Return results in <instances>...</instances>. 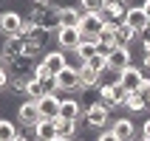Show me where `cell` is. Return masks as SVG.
Instances as JSON below:
<instances>
[{
	"label": "cell",
	"mask_w": 150,
	"mask_h": 141,
	"mask_svg": "<svg viewBox=\"0 0 150 141\" xmlns=\"http://www.w3.org/2000/svg\"><path fill=\"white\" fill-rule=\"evenodd\" d=\"M82 121L88 127H93V130H105V127L110 124V107L105 105V102H93V105L85 107Z\"/></svg>",
	"instance_id": "6da1fadb"
},
{
	"label": "cell",
	"mask_w": 150,
	"mask_h": 141,
	"mask_svg": "<svg viewBox=\"0 0 150 141\" xmlns=\"http://www.w3.org/2000/svg\"><path fill=\"white\" fill-rule=\"evenodd\" d=\"M99 96H102V102L108 107H119V105H127V96L130 93L119 82H105V85H99Z\"/></svg>",
	"instance_id": "7a4b0ae2"
},
{
	"label": "cell",
	"mask_w": 150,
	"mask_h": 141,
	"mask_svg": "<svg viewBox=\"0 0 150 141\" xmlns=\"http://www.w3.org/2000/svg\"><path fill=\"white\" fill-rule=\"evenodd\" d=\"M144 79H147V76H144V68H133V65H127L125 71L119 74V85H122L127 93H139Z\"/></svg>",
	"instance_id": "3957f363"
},
{
	"label": "cell",
	"mask_w": 150,
	"mask_h": 141,
	"mask_svg": "<svg viewBox=\"0 0 150 141\" xmlns=\"http://www.w3.org/2000/svg\"><path fill=\"white\" fill-rule=\"evenodd\" d=\"M57 85L62 93H76L79 88H82V76H79V68L68 65L65 71H59L57 74Z\"/></svg>",
	"instance_id": "277c9868"
},
{
	"label": "cell",
	"mask_w": 150,
	"mask_h": 141,
	"mask_svg": "<svg viewBox=\"0 0 150 141\" xmlns=\"http://www.w3.org/2000/svg\"><path fill=\"white\" fill-rule=\"evenodd\" d=\"M57 45L59 51H76L82 45V31L79 28H57Z\"/></svg>",
	"instance_id": "5b68a950"
},
{
	"label": "cell",
	"mask_w": 150,
	"mask_h": 141,
	"mask_svg": "<svg viewBox=\"0 0 150 141\" xmlns=\"http://www.w3.org/2000/svg\"><path fill=\"white\" fill-rule=\"evenodd\" d=\"M40 62H42V68H45L48 74H54V76H57L59 71H65V68H68V57H65V51H45Z\"/></svg>",
	"instance_id": "8992f818"
},
{
	"label": "cell",
	"mask_w": 150,
	"mask_h": 141,
	"mask_svg": "<svg viewBox=\"0 0 150 141\" xmlns=\"http://www.w3.org/2000/svg\"><path fill=\"white\" fill-rule=\"evenodd\" d=\"M20 31H23V17L17 14V11H3L0 14V34L20 37Z\"/></svg>",
	"instance_id": "52a82bcc"
},
{
	"label": "cell",
	"mask_w": 150,
	"mask_h": 141,
	"mask_svg": "<svg viewBox=\"0 0 150 141\" xmlns=\"http://www.w3.org/2000/svg\"><path fill=\"white\" fill-rule=\"evenodd\" d=\"M59 102H62V96H57V93H45L42 99H37L40 116L42 119H59Z\"/></svg>",
	"instance_id": "ba28073f"
},
{
	"label": "cell",
	"mask_w": 150,
	"mask_h": 141,
	"mask_svg": "<svg viewBox=\"0 0 150 141\" xmlns=\"http://www.w3.org/2000/svg\"><path fill=\"white\" fill-rule=\"evenodd\" d=\"M122 23H125V25H130V28L139 34L144 25H150V20H147V14H144V8H142V6H127L125 20H122Z\"/></svg>",
	"instance_id": "9c48e42d"
},
{
	"label": "cell",
	"mask_w": 150,
	"mask_h": 141,
	"mask_svg": "<svg viewBox=\"0 0 150 141\" xmlns=\"http://www.w3.org/2000/svg\"><path fill=\"white\" fill-rule=\"evenodd\" d=\"M17 119H20V124H23V127H34V124L42 119L37 102H23V105L17 107Z\"/></svg>",
	"instance_id": "30bf717a"
},
{
	"label": "cell",
	"mask_w": 150,
	"mask_h": 141,
	"mask_svg": "<svg viewBox=\"0 0 150 141\" xmlns=\"http://www.w3.org/2000/svg\"><path fill=\"white\" fill-rule=\"evenodd\" d=\"M31 130L37 141H51V138H57V119H40Z\"/></svg>",
	"instance_id": "8fae6325"
},
{
	"label": "cell",
	"mask_w": 150,
	"mask_h": 141,
	"mask_svg": "<svg viewBox=\"0 0 150 141\" xmlns=\"http://www.w3.org/2000/svg\"><path fill=\"white\" fill-rule=\"evenodd\" d=\"M127 65H130V48L116 45V48L108 54V68H110V71H125Z\"/></svg>",
	"instance_id": "7c38bea8"
},
{
	"label": "cell",
	"mask_w": 150,
	"mask_h": 141,
	"mask_svg": "<svg viewBox=\"0 0 150 141\" xmlns=\"http://www.w3.org/2000/svg\"><path fill=\"white\" fill-rule=\"evenodd\" d=\"M79 20H82V8L76 6L59 8V28H79Z\"/></svg>",
	"instance_id": "4fadbf2b"
},
{
	"label": "cell",
	"mask_w": 150,
	"mask_h": 141,
	"mask_svg": "<svg viewBox=\"0 0 150 141\" xmlns=\"http://www.w3.org/2000/svg\"><path fill=\"white\" fill-rule=\"evenodd\" d=\"M0 54H3V62H14V59H20V57H23V40H20V37H6Z\"/></svg>",
	"instance_id": "5bb4252c"
},
{
	"label": "cell",
	"mask_w": 150,
	"mask_h": 141,
	"mask_svg": "<svg viewBox=\"0 0 150 141\" xmlns=\"http://www.w3.org/2000/svg\"><path fill=\"white\" fill-rule=\"evenodd\" d=\"M110 133L116 135L119 141H133L136 135V127L130 119H113V124H110Z\"/></svg>",
	"instance_id": "9a60e30c"
},
{
	"label": "cell",
	"mask_w": 150,
	"mask_h": 141,
	"mask_svg": "<svg viewBox=\"0 0 150 141\" xmlns=\"http://www.w3.org/2000/svg\"><path fill=\"white\" fill-rule=\"evenodd\" d=\"M82 113L85 110L79 107L76 99H65V96H62V102H59V119H74V121H79Z\"/></svg>",
	"instance_id": "2e32d148"
},
{
	"label": "cell",
	"mask_w": 150,
	"mask_h": 141,
	"mask_svg": "<svg viewBox=\"0 0 150 141\" xmlns=\"http://www.w3.org/2000/svg\"><path fill=\"white\" fill-rule=\"evenodd\" d=\"M125 11H127V6H122V3H116V0H105L102 17H105L108 23H122V20H125Z\"/></svg>",
	"instance_id": "e0dca14e"
},
{
	"label": "cell",
	"mask_w": 150,
	"mask_h": 141,
	"mask_svg": "<svg viewBox=\"0 0 150 141\" xmlns=\"http://www.w3.org/2000/svg\"><path fill=\"white\" fill-rule=\"evenodd\" d=\"M76 130H79V121H74V119H57V135L65 141H74Z\"/></svg>",
	"instance_id": "ac0fdd59"
},
{
	"label": "cell",
	"mask_w": 150,
	"mask_h": 141,
	"mask_svg": "<svg viewBox=\"0 0 150 141\" xmlns=\"http://www.w3.org/2000/svg\"><path fill=\"white\" fill-rule=\"evenodd\" d=\"M79 76H82V88H96V85H99V79H102V76L96 74L88 62H79Z\"/></svg>",
	"instance_id": "d6986e66"
},
{
	"label": "cell",
	"mask_w": 150,
	"mask_h": 141,
	"mask_svg": "<svg viewBox=\"0 0 150 141\" xmlns=\"http://www.w3.org/2000/svg\"><path fill=\"white\" fill-rule=\"evenodd\" d=\"M136 37H139V34H136L133 28H130V25H125V23H119V25H116V45L127 48V45H130V42H133Z\"/></svg>",
	"instance_id": "ffe728a7"
},
{
	"label": "cell",
	"mask_w": 150,
	"mask_h": 141,
	"mask_svg": "<svg viewBox=\"0 0 150 141\" xmlns=\"http://www.w3.org/2000/svg\"><path fill=\"white\" fill-rule=\"evenodd\" d=\"M99 54V42H88L82 40V45L76 48V57H79V62H91V57H96Z\"/></svg>",
	"instance_id": "44dd1931"
},
{
	"label": "cell",
	"mask_w": 150,
	"mask_h": 141,
	"mask_svg": "<svg viewBox=\"0 0 150 141\" xmlns=\"http://www.w3.org/2000/svg\"><path fill=\"white\" fill-rule=\"evenodd\" d=\"M23 96H28V102H37V99H42V96H45V90H42V85H40V79H37V76H31V79H28Z\"/></svg>",
	"instance_id": "7402d4cb"
},
{
	"label": "cell",
	"mask_w": 150,
	"mask_h": 141,
	"mask_svg": "<svg viewBox=\"0 0 150 141\" xmlns=\"http://www.w3.org/2000/svg\"><path fill=\"white\" fill-rule=\"evenodd\" d=\"M17 127H14V121H8V119H0V141H14L17 138Z\"/></svg>",
	"instance_id": "603a6c76"
},
{
	"label": "cell",
	"mask_w": 150,
	"mask_h": 141,
	"mask_svg": "<svg viewBox=\"0 0 150 141\" xmlns=\"http://www.w3.org/2000/svg\"><path fill=\"white\" fill-rule=\"evenodd\" d=\"M127 110H130V113H142L144 107H147V99H144L142 93H130V96H127V105H125Z\"/></svg>",
	"instance_id": "cb8c5ba5"
},
{
	"label": "cell",
	"mask_w": 150,
	"mask_h": 141,
	"mask_svg": "<svg viewBox=\"0 0 150 141\" xmlns=\"http://www.w3.org/2000/svg\"><path fill=\"white\" fill-rule=\"evenodd\" d=\"M85 14H102L105 11V0H79Z\"/></svg>",
	"instance_id": "d4e9b609"
},
{
	"label": "cell",
	"mask_w": 150,
	"mask_h": 141,
	"mask_svg": "<svg viewBox=\"0 0 150 141\" xmlns=\"http://www.w3.org/2000/svg\"><path fill=\"white\" fill-rule=\"evenodd\" d=\"M88 65H91L93 71L102 76L105 71H108V57H105V54H96V57H91V62H88Z\"/></svg>",
	"instance_id": "484cf974"
},
{
	"label": "cell",
	"mask_w": 150,
	"mask_h": 141,
	"mask_svg": "<svg viewBox=\"0 0 150 141\" xmlns=\"http://www.w3.org/2000/svg\"><path fill=\"white\" fill-rule=\"evenodd\" d=\"M136 40L142 42V48H150V25H144L142 31H139V37H136Z\"/></svg>",
	"instance_id": "4316f807"
},
{
	"label": "cell",
	"mask_w": 150,
	"mask_h": 141,
	"mask_svg": "<svg viewBox=\"0 0 150 141\" xmlns=\"http://www.w3.org/2000/svg\"><path fill=\"white\" fill-rule=\"evenodd\" d=\"M8 82H11V74H8L6 68H0V90H6Z\"/></svg>",
	"instance_id": "83f0119b"
},
{
	"label": "cell",
	"mask_w": 150,
	"mask_h": 141,
	"mask_svg": "<svg viewBox=\"0 0 150 141\" xmlns=\"http://www.w3.org/2000/svg\"><path fill=\"white\" fill-rule=\"evenodd\" d=\"M142 65H144V71L150 74V48H144V51H142Z\"/></svg>",
	"instance_id": "f1b7e54d"
},
{
	"label": "cell",
	"mask_w": 150,
	"mask_h": 141,
	"mask_svg": "<svg viewBox=\"0 0 150 141\" xmlns=\"http://www.w3.org/2000/svg\"><path fill=\"white\" fill-rule=\"evenodd\" d=\"M96 141H119V138H116L113 133H110V130H102V135H99Z\"/></svg>",
	"instance_id": "f546056e"
},
{
	"label": "cell",
	"mask_w": 150,
	"mask_h": 141,
	"mask_svg": "<svg viewBox=\"0 0 150 141\" xmlns=\"http://www.w3.org/2000/svg\"><path fill=\"white\" fill-rule=\"evenodd\" d=\"M142 138H147V141H150V119L142 124Z\"/></svg>",
	"instance_id": "4dcf8cb0"
},
{
	"label": "cell",
	"mask_w": 150,
	"mask_h": 141,
	"mask_svg": "<svg viewBox=\"0 0 150 141\" xmlns=\"http://www.w3.org/2000/svg\"><path fill=\"white\" fill-rule=\"evenodd\" d=\"M142 8H144V14H147V20H150V0H144V3H142Z\"/></svg>",
	"instance_id": "1f68e13d"
},
{
	"label": "cell",
	"mask_w": 150,
	"mask_h": 141,
	"mask_svg": "<svg viewBox=\"0 0 150 141\" xmlns=\"http://www.w3.org/2000/svg\"><path fill=\"white\" fill-rule=\"evenodd\" d=\"M14 141H34V138H28V135H17Z\"/></svg>",
	"instance_id": "d6a6232c"
},
{
	"label": "cell",
	"mask_w": 150,
	"mask_h": 141,
	"mask_svg": "<svg viewBox=\"0 0 150 141\" xmlns=\"http://www.w3.org/2000/svg\"><path fill=\"white\" fill-rule=\"evenodd\" d=\"M116 3H122V6H127V3H130V0H116Z\"/></svg>",
	"instance_id": "836d02e7"
},
{
	"label": "cell",
	"mask_w": 150,
	"mask_h": 141,
	"mask_svg": "<svg viewBox=\"0 0 150 141\" xmlns=\"http://www.w3.org/2000/svg\"><path fill=\"white\" fill-rule=\"evenodd\" d=\"M0 68H6V62H3V54H0Z\"/></svg>",
	"instance_id": "e575fe53"
},
{
	"label": "cell",
	"mask_w": 150,
	"mask_h": 141,
	"mask_svg": "<svg viewBox=\"0 0 150 141\" xmlns=\"http://www.w3.org/2000/svg\"><path fill=\"white\" fill-rule=\"evenodd\" d=\"M144 99H147V107H150V93H147V96H144Z\"/></svg>",
	"instance_id": "d590c367"
},
{
	"label": "cell",
	"mask_w": 150,
	"mask_h": 141,
	"mask_svg": "<svg viewBox=\"0 0 150 141\" xmlns=\"http://www.w3.org/2000/svg\"><path fill=\"white\" fill-rule=\"evenodd\" d=\"M51 141H65V138H59V135H57V138H51Z\"/></svg>",
	"instance_id": "8d00e7d4"
},
{
	"label": "cell",
	"mask_w": 150,
	"mask_h": 141,
	"mask_svg": "<svg viewBox=\"0 0 150 141\" xmlns=\"http://www.w3.org/2000/svg\"><path fill=\"white\" fill-rule=\"evenodd\" d=\"M76 141H85V138H76Z\"/></svg>",
	"instance_id": "74e56055"
},
{
	"label": "cell",
	"mask_w": 150,
	"mask_h": 141,
	"mask_svg": "<svg viewBox=\"0 0 150 141\" xmlns=\"http://www.w3.org/2000/svg\"><path fill=\"white\" fill-rule=\"evenodd\" d=\"M142 141H147V138H142Z\"/></svg>",
	"instance_id": "f35d334b"
},
{
	"label": "cell",
	"mask_w": 150,
	"mask_h": 141,
	"mask_svg": "<svg viewBox=\"0 0 150 141\" xmlns=\"http://www.w3.org/2000/svg\"><path fill=\"white\" fill-rule=\"evenodd\" d=\"M34 141H37V138H34Z\"/></svg>",
	"instance_id": "ab89813d"
}]
</instances>
